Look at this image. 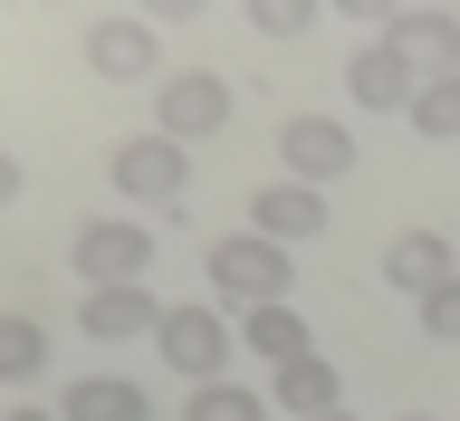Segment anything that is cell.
I'll list each match as a JSON object with an SVG mask.
<instances>
[{
    "instance_id": "8fae6325",
    "label": "cell",
    "mask_w": 460,
    "mask_h": 421,
    "mask_svg": "<svg viewBox=\"0 0 460 421\" xmlns=\"http://www.w3.org/2000/svg\"><path fill=\"white\" fill-rule=\"evenodd\" d=\"M154 402H144V383H125V373H77L67 393H58V421H144Z\"/></svg>"
},
{
    "instance_id": "e0dca14e",
    "label": "cell",
    "mask_w": 460,
    "mask_h": 421,
    "mask_svg": "<svg viewBox=\"0 0 460 421\" xmlns=\"http://www.w3.org/2000/svg\"><path fill=\"white\" fill-rule=\"evenodd\" d=\"M39 373H49V326L0 307V383H39Z\"/></svg>"
},
{
    "instance_id": "d6986e66",
    "label": "cell",
    "mask_w": 460,
    "mask_h": 421,
    "mask_svg": "<svg viewBox=\"0 0 460 421\" xmlns=\"http://www.w3.org/2000/svg\"><path fill=\"white\" fill-rule=\"evenodd\" d=\"M422 326H431L441 345H460V278H451V287H431V297H422Z\"/></svg>"
},
{
    "instance_id": "4fadbf2b",
    "label": "cell",
    "mask_w": 460,
    "mask_h": 421,
    "mask_svg": "<svg viewBox=\"0 0 460 421\" xmlns=\"http://www.w3.org/2000/svg\"><path fill=\"white\" fill-rule=\"evenodd\" d=\"M307 412V421H326V412H345V383H336V364L326 355H297V364H279V383H269V412Z\"/></svg>"
},
{
    "instance_id": "5bb4252c",
    "label": "cell",
    "mask_w": 460,
    "mask_h": 421,
    "mask_svg": "<svg viewBox=\"0 0 460 421\" xmlns=\"http://www.w3.org/2000/svg\"><path fill=\"white\" fill-rule=\"evenodd\" d=\"M86 336H154V326H164V307H154V297H144V287H86V316H77Z\"/></svg>"
},
{
    "instance_id": "277c9868",
    "label": "cell",
    "mask_w": 460,
    "mask_h": 421,
    "mask_svg": "<svg viewBox=\"0 0 460 421\" xmlns=\"http://www.w3.org/2000/svg\"><path fill=\"white\" fill-rule=\"evenodd\" d=\"M154 345H164V364L182 373V383H221V364H230V326H221V307H164V326H154Z\"/></svg>"
},
{
    "instance_id": "3957f363",
    "label": "cell",
    "mask_w": 460,
    "mask_h": 421,
    "mask_svg": "<svg viewBox=\"0 0 460 421\" xmlns=\"http://www.w3.org/2000/svg\"><path fill=\"white\" fill-rule=\"evenodd\" d=\"M336 172H355V135H345L336 115H288V125H279V182L326 192Z\"/></svg>"
},
{
    "instance_id": "5b68a950",
    "label": "cell",
    "mask_w": 460,
    "mask_h": 421,
    "mask_svg": "<svg viewBox=\"0 0 460 421\" xmlns=\"http://www.w3.org/2000/svg\"><path fill=\"white\" fill-rule=\"evenodd\" d=\"M154 268V230L144 221H86L77 230V278L86 287H144Z\"/></svg>"
},
{
    "instance_id": "9a60e30c",
    "label": "cell",
    "mask_w": 460,
    "mask_h": 421,
    "mask_svg": "<svg viewBox=\"0 0 460 421\" xmlns=\"http://www.w3.org/2000/svg\"><path fill=\"white\" fill-rule=\"evenodd\" d=\"M230 336L250 345V355H269V364H297V355H316V345H307V316H297V307H250Z\"/></svg>"
},
{
    "instance_id": "ac0fdd59",
    "label": "cell",
    "mask_w": 460,
    "mask_h": 421,
    "mask_svg": "<svg viewBox=\"0 0 460 421\" xmlns=\"http://www.w3.org/2000/svg\"><path fill=\"white\" fill-rule=\"evenodd\" d=\"M182 421H269V402H259V393H240V383H192Z\"/></svg>"
},
{
    "instance_id": "6da1fadb",
    "label": "cell",
    "mask_w": 460,
    "mask_h": 421,
    "mask_svg": "<svg viewBox=\"0 0 460 421\" xmlns=\"http://www.w3.org/2000/svg\"><path fill=\"white\" fill-rule=\"evenodd\" d=\"M288 287H297V259L288 250H269V240H240V230H230L221 250H211V297H221V307H288Z\"/></svg>"
},
{
    "instance_id": "8992f818",
    "label": "cell",
    "mask_w": 460,
    "mask_h": 421,
    "mask_svg": "<svg viewBox=\"0 0 460 421\" xmlns=\"http://www.w3.org/2000/svg\"><path fill=\"white\" fill-rule=\"evenodd\" d=\"M86 67L106 86H164V39L144 20H86Z\"/></svg>"
},
{
    "instance_id": "2e32d148",
    "label": "cell",
    "mask_w": 460,
    "mask_h": 421,
    "mask_svg": "<svg viewBox=\"0 0 460 421\" xmlns=\"http://www.w3.org/2000/svg\"><path fill=\"white\" fill-rule=\"evenodd\" d=\"M402 115H412V135H431V144H460V67H441V77H422Z\"/></svg>"
},
{
    "instance_id": "603a6c76",
    "label": "cell",
    "mask_w": 460,
    "mask_h": 421,
    "mask_svg": "<svg viewBox=\"0 0 460 421\" xmlns=\"http://www.w3.org/2000/svg\"><path fill=\"white\" fill-rule=\"evenodd\" d=\"M326 421H355V412H326Z\"/></svg>"
},
{
    "instance_id": "44dd1931",
    "label": "cell",
    "mask_w": 460,
    "mask_h": 421,
    "mask_svg": "<svg viewBox=\"0 0 460 421\" xmlns=\"http://www.w3.org/2000/svg\"><path fill=\"white\" fill-rule=\"evenodd\" d=\"M10 421H58V402H10Z\"/></svg>"
},
{
    "instance_id": "52a82bcc",
    "label": "cell",
    "mask_w": 460,
    "mask_h": 421,
    "mask_svg": "<svg viewBox=\"0 0 460 421\" xmlns=\"http://www.w3.org/2000/svg\"><path fill=\"white\" fill-rule=\"evenodd\" d=\"M154 115H164V125H154L164 144L221 135V125H230V86L211 77V67H182V77H164V86H154Z\"/></svg>"
},
{
    "instance_id": "7a4b0ae2",
    "label": "cell",
    "mask_w": 460,
    "mask_h": 421,
    "mask_svg": "<svg viewBox=\"0 0 460 421\" xmlns=\"http://www.w3.org/2000/svg\"><path fill=\"white\" fill-rule=\"evenodd\" d=\"M106 172H115V192L135 211H182V192H192V153L164 144V135H125L106 153Z\"/></svg>"
},
{
    "instance_id": "ffe728a7",
    "label": "cell",
    "mask_w": 460,
    "mask_h": 421,
    "mask_svg": "<svg viewBox=\"0 0 460 421\" xmlns=\"http://www.w3.org/2000/svg\"><path fill=\"white\" fill-rule=\"evenodd\" d=\"M20 182H29V172H20V153H0V211L20 201Z\"/></svg>"
},
{
    "instance_id": "9c48e42d",
    "label": "cell",
    "mask_w": 460,
    "mask_h": 421,
    "mask_svg": "<svg viewBox=\"0 0 460 421\" xmlns=\"http://www.w3.org/2000/svg\"><path fill=\"white\" fill-rule=\"evenodd\" d=\"M345 86H355V106L402 115V106H412V86H422V67H412V57H394L384 39H365V48L345 57Z\"/></svg>"
},
{
    "instance_id": "30bf717a",
    "label": "cell",
    "mask_w": 460,
    "mask_h": 421,
    "mask_svg": "<svg viewBox=\"0 0 460 421\" xmlns=\"http://www.w3.org/2000/svg\"><path fill=\"white\" fill-rule=\"evenodd\" d=\"M384 278H394L402 297H431V287H451V278H460V250L441 240V230H402L394 250H384Z\"/></svg>"
},
{
    "instance_id": "7402d4cb",
    "label": "cell",
    "mask_w": 460,
    "mask_h": 421,
    "mask_svg": "<svg viewBox=\"0 0 460 421\" xmlns=\"http://www.w3.org/2000/svg\"><path fill=\"white\" fill-rule=\"evenodd\" d=\"M402 421H431V412H402Z\"/></svg>"
},
{
    "instance_id": "ba28073f",
    "label": "cell",
    "mask_w": 460,
    "mask_h": 421,
    "mask_svg": "<svg viewBox=\"0 0 460 421\" xmlns=\"http://www.w3.org/2000/svg\"><path fill=\"white\" fill-rule=\"evenodd\" d=\"M250 240H269V250H307V240H326V192H307V182H269V192L250 201Z\"/></svg>"
},
{
    "instance_id": "7c38bea8",
    "label": "cell",
    "mask_w": 460,
    "mask_h": 421,
    "mask_svg": "<svg viewBox=\"0 0 460 421\" xmlns=\"http://www.w3.org/2000/svg\"><path fill=\"white\" fill-rule=\"evenodd\" d=\"M384 48L441 77V67H460V20H441V10H402V20L384 29Z\"/></svg>"
}]
</instances>
